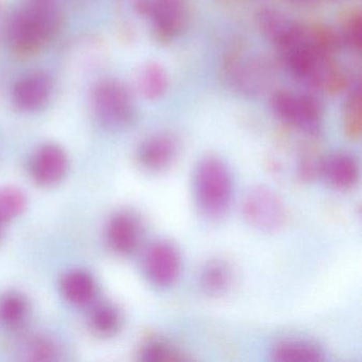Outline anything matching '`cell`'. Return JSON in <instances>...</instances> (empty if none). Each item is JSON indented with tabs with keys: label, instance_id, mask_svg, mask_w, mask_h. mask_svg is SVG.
Instances as JSON below:
<instances>
[{
	"label": "cell",
	"instance_id": "obj_9",
	"mask_svg": "<svg viewBox=\"0 0 362 362\" xmlns=\"http://www.w3.org/2000/svg\"><path fill=\"white\" fill-rule=\"evenodd\" d=\"M52 78L45 71H33L21 78L13 88V101L23 111H37L49 100Z\"/></svg>",
	"mask_w": 362,
	"mask_h": 362
},
{
	"label": "cell",
	"instance_id": "obj_16",
	"mask_svg": "<svg viewBox=\"0 0 362 362\" xmlns=\"http://www.w3.org/2000/svg\"><path fill=\"white\" fill-rule=\"evenodd\" d=\"M232 273L228 264L220 260L209 262L201 271L200 286L205 293L219 296L230 287Z\"/></svg>",
	"mask_w": 362,
	"mask_h": 362
},
{
	"label": "cell",
	"instance_id": "obj_24",
	"mask_svg": "<svg viewBox=\"0 0 362 362\" xmlns=\"http://www.w3.org/2000/svg\"><path fill=\"white\" fill-rule=\"evenodd\" d=\"M29 355L31 356V359L37 361H49L54 359L56 349L49 341L45 339H37L31 343Z\"/></svg>",
	"mask_w": 362,
	"mask_h": 362
},
{
	"label": "cell",
	"instance_id": "obj_1",
	"mask_svg": "<svg viewBox=\"0 0 362 362\" xmlns=\"http://www.w3.org/2000/svg\"><path fill=\"white\" fill-rule=\"evenodd\" d=\"M58 10L47 0H33L18 10L8 25L10 47L20 56H29L47 45L60 29Z\"/></svg>",
	"mask_w": 362,
	"mask_h": 362
},
{
	"label": "cell",
	"instance_id": "obj_23",
	"mask_svg": "<svg viewBox=\"0 0 362 362\" xmlns=\"http://www.w3.org/2000/svg\"><path fill=\"white\" fill-rule=\"evenodd\" d=\"M141 360L150 362L183 361L185 357L177 353L173 347L160 341H154L144 347L141 354Z\"/></svg>",
	"mask_w": 362,
	"mask_h": 362
},
{
	"label": "cell",
	"instance_id": "obj_21",
	"mask_svg": "<svg viewBox=\"0 0 362 362\" xmlns=\"http://www.w3.org/2000/svg\"><path fill=\"white\" fill-rule=\"evenodd\" d=\"M27 199L24 192L16 187L0 189V224L11 221L26 209Z\"/></svg>",
	"mask_w": 362,
	"mask_h": 362
},
{
	"label": "cell",
	"instance_id": "obj_3",
	"mask_svg": "<svg viewBox=\"0 0 362 362\" xmlns=\"http://www.w3.org/2000/svg\"><path fill=\"white\" fill-rule=\"evenodd\" d=\"M93 107L98 119L111 128H126L135 118L130 92L124 84L114 80H105L95 88Z\"/></svg>",
	"mask_w": 362,
	"mask_h": 362
},
{
	"label": "cell",
	"instance_id": "obj_17",
	"mask_svg": "<svg viewBox=\"0 0 362 362\" xmlns=\"http://www.w3.org/2000/svg\"><path fill=\"white\" fill-rule=\"evenodd\" d=\"M139 84L146 98H160L168 88V76L160 65L150 63L141 71Z\"/></svg>",
	"mask_w": 362,
	"mask_h": 362
},
{
	"label": "cell",
	"instance_id": "obj_15",
	"mask_svg": "<svg viewBox=\"0 0 362 362\" xmlns=\"http://www.w3.org/2000/svg\"><path fill=\"white\" fill-rule=\"evenodd\" d=\"M61 290L63 296L71 304L84 306L94 300L97 286L90 273L80 270L71 271L63 276Z\"/></svg>",
	"mask_w": 362,
	"mask_h": 362
},
{
	"label": "cell",
	"instance_id": "obj_7",
	"mask_svg": "<svg viewBox=\"0 0 362 362\" xmlns=\"http://www.w3.org/2000/svg\"><path fill=\"white\" fill-rule=\"evenodd\" d=\"M146 276L156 287L167 288L175 283L181 271L179 252L170 243H153L144 257Z\"/></svg>",
	"mask_w": 362,
	"mask_h": 362
},
{
	"label": "cell",
	"instance_id": "obj_5",
	"mask_svg": "<svg viewBox=\"0 0 362 362\" xmlns=\"http://www.w3.org/2000/svg\"><path fill=\"white\" fill-rule=\"evenodd\" d=\"M271 105L275 115L290 126L307 132H315L319 129L323 111L315 97L277 90L272 96Z\"/></svg>",
	"mask_w": 362,
	"mask_h": 362
},
{
	"label": "cell",
	"instance_id": "obj_14",
	"mask_svg": "<svg viewBox=\"0 0 362 362\" xmlns=\"http://www.w3.org/2000/svg\"><path fill=\"white\" fill-rule=\"evenodd\" d=\"M271 358L277 362H321L324 351L311 341L284 340L271 351Z\"/></svg>",
	"mask_w": 362,
	"mask_h": 362
},
{
	"label": "cell",
	"instance_id": "obj_10",
	"mask_svg": "<svg viewBox=\"0 0 362 362\" xmlns=\"http://www.w3.org/2000/svg\"><path fill=\"white\" fill-rule=\"evenodd\" d=\"M69 168L66 154L57 145H45L35 153L31 175L40 185L52 186L65 177Z\"/></svg>",
	"mask_w": 362,
	"mask_h": 362
},
{
	"label": "cell",
	"instance_id": "obj_18",
	"mask_svg": "<svg viewBox=\"0 0 362 362\" xmlns=\"http://www.w3.org/2000/svg\"><path fill=\"white\" fill-rule=\"evenodd\" d=\"M28 311V302L22 294L9 292L0 298V321L4 325L20 326L26 320Z\"/></svg>",
	"mask_w": 362,
	"mask_h": 362
},
{
	"label": "cell",
	"instance_id": "obj_22",
	"mask_svg": "<svg viewBox=\"0 0 362 362\" xmlns=\"http://www.w3.org/2000/svg\"><path fill=\"white\" fill-rule=\"evenodd\" d=\"M339 35L343 45L360 52L362 43V16L360 11L353 12L347 16L342 33Z\"/></svg>",
	"mask_w": 362,
	"mask_h": 362
},
{
	"label": "cell",
	"instance_id": "obj_11",
	"mask_svg": "<svg viewBox=\"0 0 362 362\" xmlns=\"http://www.w3.org/2000/svg\"><path fill=\"white\" fill-rule=\"evenodd\" d=\"M175 137L169 134H156L146 139L139 149V163L150 171H160L173 164L177 156Z\"/></svg>",
	"mask_w": 362,
	"mask_h": 362
},
{
	"label": "cell",
	"instance_id": "obj_25",
	"mask_svg": "<svg viewBox=\"0 0 362 362\" xmlns=\"http://www.w3.org/2000/svg\"><path fill=\"white\" fill-rule=\"evenodd\" d=\"M296 1H300V3H306V1H309V0H296Z\"/></svg>",
	"mask_w": 362,
	"mask_h": 362
},
{
	"label": "cell",
	"instance_id": "obj_12",
	"mask_svg": "<svg viewBox=\"0 0 362 362\" xmlns=\"http://www.w3.org/2000/svg\"><path fill=\"white\" fill-rule=\"evenodd\" d=\"M107 237L114 251L124 255L132 254L141 243V230L139 222L131 214H117L110 222Z\"/></svg>",
	"mask_w": 362,
	"mask_h": 362
},
{
	"label": "cell",
	"instance_id": "obj_8",
	"mask_svg": "<svg viewBox=\"0 0 362 362\" xmlns=\"http://www.w3.org/2000/svg\"><path fill=\"white\" fill-rule=\"evenodd\" d=\"M266 65L253 57L230 54L226 63V76L233 88L245 95L257 94L266 86Z\"/></svg>",
	"mask_w": 362,
	"mask_h": 362
},
{
	"label": "cell",
	"instance_id": "obj_6",
	"mask_svg": "<svg viewBox=\"0 0 362 362\" xmlns=\"http://www.w3.org/2000/svg\"><path fill=\"white\" fill-rule=\"evenodd\" d=\"M243 215L250 226L273 232L283 226L285 209L279 197L268 188L254 187L243 199Z\"/></svg>",
	"mask_w": 362,
	"mask_h": 362
},
{
	"label": "cell",
	"instance_id": "obj_2",
	"mask_svg": "<svg viewBox=\"0 0 362 362\" xmlns=\"http://www.w3.org/2000/svg\"><path fill=\"white\" fill-rule=\"evenodd\" d=\"M232 179L223 163L206 158L194 175V194L198 209L209 218L223 216L232 200Z\"/></svg>",
	"mask_w": 362,
	"mask_h": 362
},
{
	"label": "cell",
	"instance_id": "obj_19",
	"mask_svg": "<svg viewBox=\"0 0 362 362\" xmlns=\"http://www.w3.org/2000/svg\"><path fill=\"white\" fill-rule=\"evenodd\" d=\"M343 128L349 139L355 141L361 136V90L359 84L353 88L345 103Z\"/></svg>",
	"mask_w": 362,
	"mask_h": 362
},
{
	"label": "cell",
	"instance_id": "obj_20",
	"mask_svg": "<svg viewBox=\"0 0 362 362\" xmlns=\"http://www.w3.org/2000/svg\"><path fill=\"white\" fill-rule=\"evenodd\" d=\"M90 327L100 336H112L119 330L122 317L119 311L110 304L97 306L90 317Z\"/></svg>",
	"mask_w": 362,
	"mask_h": 362
},
{
	"label": "cell",
	"instance_id": "obj_13",
	"mask_svg": "<svg viewBox=\"0 0 362 362\" xmlns=\"http://www.w3.org/2000/svg\"><path fill=\"white\" fill-rule=\"evenodd\" d=\"M321 173L330 185L339 189H347L357 183L359 166L351 154L338 152L322 163Z\"/></svg>",
	"mask_w": 362,
	"mask_h": 362
},
{
	"label": "cell",
	"instance_id": "obj_4",
	"mask_svg": "<svg viewBox=\"0 0 362 362\" xmlns=\"http://www.w3.org/2000/svg\"><path fill=\"white\" fill-rule=\"evenodd\" d=\"M136 9L151 22L154 37L170 43L183 33L188 23L186 0H136Z\"/></svg>",
	"mask_w": 362,
	"mask_h": 362
}]
</instances>
